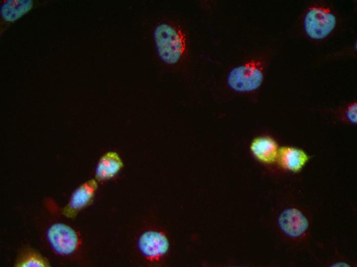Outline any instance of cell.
Here are the masks:
<instances>
[{"label": "cell", "instance_id": "obj_3", "mask_svg": "<svg viewBox=\"0 0 357 267\" xmlns=\"http://www.w3.org/2000/svg\"><path fill=\"white\" fill-rule=\"evenodd\" d=\"M267 63L266 57L260 56L233 68L227 76L228 85L231 89L239 92L256 90L263 81Z\"/></svg>", "mask_w": 357, "mask_h": 267}, {"label": "cell", "instance_id": "obj_4", "mask_svg": "<svg viewBox=\"0 0 357 267\" xmlns=\"http://www.w3.org/2000/svg\"><path fill=\"white\" fill-rule=\"evenodd\" d=\"M336 18L328 7L315 4L307 10L303 19V28L310 39L320 40L328 36L334 30Z\"/></svg>", "mask_w": 357, "mask_h": 267}, {"label": "cell", "instance_id": "obj_2", "mask_svg": "<svg viewBox=\"0 0 357 267\" xmlns=\"http://www.w3.org/2000/svg\"><path fill=\"white\" fill-rule=\"evenodd\" d=\"M135 249L140 258L147 265H159L167 257L170 241L167 234L152 225L143 228L135 240Z\"/></svg>", "mask_w": 357, "mask_h": 267}, {"label": "cell", "instance_id": "obj_7", "mask_svg": "<svg viewBox=\"0 0 357 267\" xmlns=\"http://www.w3.org/2000/svg\"><path fill=\"white\" fill-rule=\"evenodd\" d=\"M97 188L96 179H90L81 184L72 194L62 214L68 218H74L81 211L92 203Z\"/></svg>", "mask_w": 357, "mask_h": 267}, {"label": "cell", "instance_id": "obj_13", "mask_svg": "<svg viewBox=\"0 0 357 267\" xmlns=\"http://www.w3.org/2000/svg\"><path fill=\"white\" fill-rule=\"evenodd\" d=\"M344 119L348 122L356 124L357 122V104L353 102L349 104L344 110Z\"/></svg>", "mask_w": 357, "mask_h": 267}, {"label": "cell", "instance_id": "obj_5", "mask_svg": "<svg viewBox=\"0 0 357 267\" xmlns=\"http://www.w3.org/2000/svg\"><path fill=\"white\" fill-rule=\"evenodd\" d=\"M47 238L53 249L62 255L72 254L78 248L80 239L76 232L64 223H55L47 231Z\"/></svg>", "mask_w": 357, "mask_h": 267}, {"label": "cell", "instance_id": "obj_12", "mask_svg": "<svg viewBox=\"0 0 357 267\" xmlns=\"http://www.w3.org/2000/svg\"><path fill=\"white\" fill-rule=\"evenodd\" d=\"M14 266L48 267L50 266V264L48 260L38 252L32 249H27L19 254Z\"/></svg>", "mask_w": 357, "mask_h": 267}, {"label": "cell", "instance_id": "obj_6", "mask_svg": "<svg viewBox=\"0 0 357 267\" xmlns=\"http://www.w3.org/2000/svg\"><path fill=\"white\" fill-rule=\"evenodd\" d=\"M277 224L286 236L293 239L304 237L309 228L307 217L296 207L284 209L278 217Z\"/></svg>", "mask_w": 357, "mask_h": 267}, {"label": "cell", "instance_id": "obj_8", "mask_svg": "<svg viewBox=\"0 0 357 267\" xmlns=\"http://www.w3.org/2000/svg\"><path fill=\"white\" fill-rule=\"evenodd\" d=\"M123 161L118 154L114 151L105 152L97 164L95 176L96 180L106 181L115 177L122 169Z\"/></svg>", "mask_w": 357, "mask_h": 267}, {"label": "cell", "instance_id": "obj_11", "mask_svg": "<svg viewBox=\"0 0 357 267\" xmlns=\"http://www.w3.org/2000/svg\"><path fill=\"white\" fill-rule=\"evenodd\" d=\"M33 6L31 0H7L1 7V14L6 21L13 22L28 12Z\"/></svg>", "mask_w": 357, "mask_h": 267}, {"label": "cell", "instance_id": "obj_9", "mask_svg": "<svg viewBox=\"0 0 357 267\" xmlns=\"http://www.w3.org/2000/svg\"><path fill=\"white\" fill-rule=\"evenodd\" d=\"M250 148L254 156L263 162H273L277 157V145L274 140L269 137L255 139Z\"/></svg>", "mask_w": 357, "mask_h": 267}, {"label": "cell", "instance_id": "obj_1", "mask_svg": "<svg viewBox=\"0 0 357 267\" xmlns=\"http://www.w3.org/2000/svg\"><path fill=\"white\" fill-rule=\"evenodd\" d=\"M153 37L157 54L164 64L173 66L184 59L187 52V39L180 25L169 22L158 23Z\"/></svg>", "mask_w": 357, "mask_h": 267}, {"label": "cell", "instance_id": "obj_10", "mask_svg": "<svg viewBox=\"0 0 357 267\" xmlns=\"http://www.w3.org/2000/svg\"><path fill=\"white\" fill-rule=\"evenodd\" d=\"M277 156L283 168L294 171L301 169L308 159L303 150L291 147L281 148Z\"/></svg>", "mask_w": 357, "mask_h": 267}]
</instances>
